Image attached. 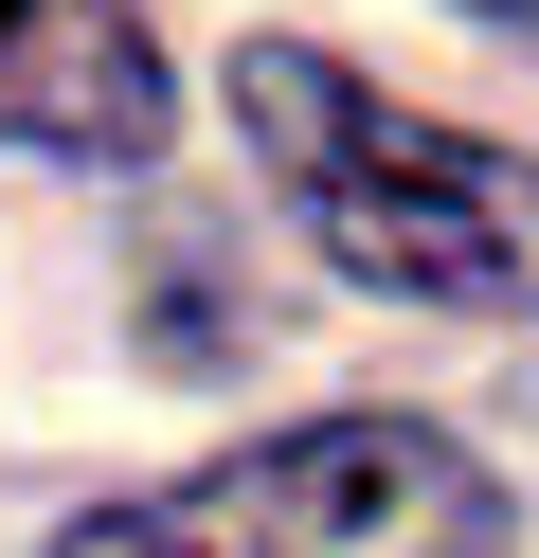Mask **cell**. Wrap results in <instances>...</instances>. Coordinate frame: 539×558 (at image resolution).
<instances>
[{
	"instance_id": "obj_3",
	"label": "cell",
	"mask_w": 539,
	"mask_h": 558,
	"mask_svg": "<svg viewBox=\"0 0 539 558\" xmlns=\"http://www.w3.org/2000/svg\"><path fill=\"white\" fill-rule=\"evenodd\" d=\"M0 145L36 162H162V37L144 0H0Z\"/></svg>"
},
{
	"instance_id": "obj_2",
	"label": "cell",
	"mask_w": 539,
	"mask_h": 558,
	"mask_svg": "<svg viewBox=\"0 0 539 558\" xmlns=\"http://www.w3.org/2000/svg\"><path fill=\"white\" fill-rule=\"evenodd\" d=\"M503 541H522L503 469L450 450L431 414H306L144 505H90L54 558H503Z\"/></svg>"
},
{
	"instance_id": "obj_4",
	"label": "cell",
	"mask_w": 539,
	"mask_h": 558,
	"mask_svg": "<svg viewBox=\"0 0 539 558\" xmlns=\"http://www.w3.org/2000/svg\"><path fill=\"white\" fill-rule=\"evenodd\" d=\"M467 19H486V37H539V0H467Z\"/></svg>"
},
{
	"instance_id": "obj_1",
	"label": "cell",
	"mask_w": 539,
	"mask_h": 558,
	"mask_svg": "<svg viewBox=\"0 0 539 558\" xmlns=\"http://www.w3.org/2000/svg\"><path fill=\"white\" fill-rule=\"evenodd\" d=\"M234 126L287 181V217L323 234L342 289L467 306V325H522L539 306V162H503L486 126L395 109V90H359L306 37H234Z\"/></svg>"
}]
</instances>
